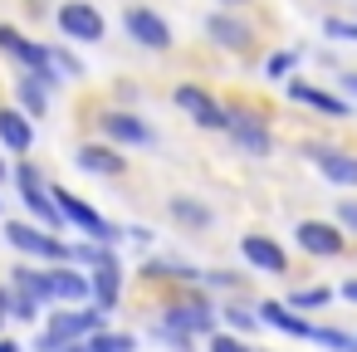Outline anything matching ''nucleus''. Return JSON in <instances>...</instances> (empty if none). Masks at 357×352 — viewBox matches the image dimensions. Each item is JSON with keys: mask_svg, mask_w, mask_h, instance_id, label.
<instances>
[{"mask_svg": "<svg viewBox=\"0 0 357 352\" xmlns=\"http://www.w3.org/2000/svg\"><path fill=\"white\" fill-rule=\"evenodd\" d=\"M215 323H220V313H215L206 298H186V303H167V308H162L157 337H167L176 352H191V337H201V332L215 337Z\"/></svg>", "mask_w": 357, "mask_h": 352, "instance_id": "f257e3e1", "label": "nucleus"}, {"mask_svg": "<svg viewBox=\"0 0 357 352\" xmlns=\"http://www.w3.org/2000/svg\"><path fill=\"white\" fill-rule=\"evenodd\" d=\"M0 49L15 54V59L25 64V74H30L40 89H59V84H64V74H59V64H54V49H45V45H35V40H25L15 25H0Z\"/></svg>", "mask_w": 357, "mask_h": 352, "instance_id": "f03ea898", "label": "nucleus"}, {"mask_svg": "<svg viewBox=\"0 0 357 352\" xmlns=\"http://www.w3.org/2000/svg\"><path fill=\"white\" fill-rule=\"evenodd\" d=\"M50 196H54V206H59V215H64V225H74V230H84V235H89L93 245H108V250H113V245L123 240V230H118L113 220H103V215H98V211H93L89 201H79L74 191H64V186H50Z\"/></svg>", "mask_w": 357, "mask_h": 352, "instance_id": "7ed1b4c3", "label": "nucleus"}, {"mask_svg": "<svg viewBox=\"0 0 357 352\" xmlns=\"http://www.w3.org/2000/svg\"><path fill=\"white\" fill-rule=\"evenodd\" d=\"M6 240H10L20 254H30V259H54V264H69V245H64L59 235H50L45 225L10 220V225H6Z\"/></svg>", "mask_w": 357, "mask_h": 352, "instance_id": "20e7f679", "label": "nucleus"}, {"mask_svg": "<svg viewBox=\"0 0 357 352\" xmlns=\"http://www.w3.org/2000/svg\"><path fill=\"white\" fill-rule=\"evenodd\" d=\"M172 103H176L186 118H196L201 128H211V132H230V108H220L206 89H196V84H176Z\"/></svg>", "mask_w": 357, "mask_h": 352, "instance_id": "39448f33", "label": "nucleus"}, {"mask_svg": "<svg viewBox=\"0 0 357 352\" xmlns=\"http://www.w3.org/2000/svg\"><path fill=\"white\" fill-rule=\"evenodd\" d=\"M230 137H235V147L250 152V157H269V152H274L269 123H264V113H255V108H230Z\"/></svg>", "mask_w": 357, "mask_h": 352, "instance_id": "423d86ee", "label": "nucleus"}, {"mask_svg": "<svg viewBox=\"0 0 357 352\" xmlns=\"http://www.w3.org/2000/svg\"><path fill=\"white\" fill-rule=\"evenodd\" d=\"M294 240H298L303 254H318V259H333V254L347 250V230L337 220H298Z\"/></svg>", "mask_w": 357, "mask_h": 352, "instance_id": "0eeeda50", "label": "nucleus"}, {"mask_svg": "<svg viewBox=\"0 0 357 352\" xmlns=\"http://www.w3.org/2000/svg\"><path fill=\"white\" fill-rule=\"evenodd\" d=\"M303 157L333 181V186H357V152L352 147H328V142H308Z\"/></svg>", "mask_w": 357, "mask_h": 352, "instance_id": "6e6552de", "label": "nucleus"}, {"mask_svg": "<svg viewBox=\"0 0 357 352\" xmlns=\"http://www.w3.org/2000/svg\"><path fill=\"white\" fill-rule=\"evenodd\" d=\"M54 20H59V30H64L69 40H79V45H98V40H103V15L89 6V0H64V6L54 10Z\"/></svg>", "mask_w": 357, "mask_h": 352, "instance_id": "1a4fd4ad", "label": "nucleus"}, {"mask_svg": "<svg viewBox=\"0 0 357 352\" xmlns=\"http://www.w3.org/2000/svg\"><path fill=\"white\" fill-rule=\"evenodd\" d=\"M103 323H108L103 308H69V313H54L50 318V337H59L64 347L69 342H89L93 332H103Z\"/></svg>", "mask_w": 357, "mask_h": 352, "instance_id": "9d476101", "label": "nucleus"}, {"mask_svg": "<svg viewBox=\"0 0 357 352\" xmlns=\"http://www.w3.org/2000/svg\"><path fill=\"white\" fill-rule=\"evenodd\" d=\"M123 25H128V35L142 45V49H172V25L157 15V10H147V6H128V15H123Z\"/></svg>", "mask_w": 357, "mask_h": 352, "instance_id": "9b49d317", "label": "nucleus"}, {"mask_svg": "<svg viewBox=\"0 0 357 352\" xmlns=\"http://www.w3.org/2000/svg\"><path fill=\"white\" fill-rule=\"evenodd\" d=\"M98 128H103V137H108L113 147H152V142H157V132H152L137 113H103Z\"/></svg>", "mask_w": 357, "mask_h": 352, "instance_id": "f8f14e48", "label": "nucleus"}, {"mask_svg": "<svg viewBox=\"0 0 357 352\" xmlns=\"http://www.w3.org/2000/svg\"><path fill=\"white\" fill-rule=\"evenodd\" d=\"M289 98H294V103H303V108H313V113H323V118H352V103H347V98L323 93V89L303 84V79H289Z\"/></svg>", "mask_w": 357, "mask_h": 352, "instance_id": "ddd939ff", "label": "nucleus"}, {"mask_svg": "<svg viewBox=\"0 0 357 352\" xmlns=\"http://www.w3.org/2000/svg\"><path fill=\"white\" fill-rule=\"evenodd\" d=\"M240 254H245L255 269H264V274H289V254H284L269 235H240Z\"/></svg>", "mask_w": 357, "mask_h": 352, "instance_id": "4468645a", "label": "nucleus"}, {"mask_svg": "<svg viewBox=\"0 0 357 352\" xmlns=\"http://www.w3.org/2000/svg\"><path fill=\"white\" fill-rule=\"evenodd\" d=\"M84 171H93V176H123L128 171V157L113 147V142H89V147H79V157H74Z\"/></svg>", "mask_w": 357, "mask_h": 352, "instance_id": "2eb2a0df", "label": "nucleus"}, {"mask_svg": "<svg viewBox=\"0 0 357 352\" xmlns=\"http://www.w3.org/2000/svg\"><path fill=\"white\" fill-rule=\"evenodd\" d=\"M50 298H59V303H84V298H93V279H89V274H74V264H54V269H50Z\"/></svg>", "mask_w": 357, "mask_h": 352, "instance_id": "dca6fc26", "label": "nucleus"}, {"mask_svg": "<svg viewBox=\"0 0 357 352\" xmlns=\"http://www.w3.org/2000/svg\"><path fill=\"white\" fill-rule=\"evenodd\" d=\"M206 35H211V45H220V49H250V40H255V30H250L245 20L225 15V10H215V15L206 20Z\"/></svg>", "mask_w": 357, "mask_h": 352, "instance_id": "f3484780", "label": "nucleus"}, {"mask_svg": "<svg viewBox=\"0 0 357 352\" xmlns=\"http://www.w3.org/2000/svg\"><path fill=\"white\" fill-rule=\"evenodd\" d=\"M255 313H259V323H269V328H279V332H289V337H308V342H313V332H318L308 318H298L289 303H274V298H264Z\"/></svg>", "mask_w": 357, "mask_h": 352, "instance_id": "a211bd4d", "label": "nucleus"}, {"mask_svg": "<svg viewBox=\"0 0 357 352\" xmlns=\"http://www.w3.org/2000/svg\"><path fill=\"white\" fill-rule=\"evenodd\" d=\"M0 142L10 152H30L35 147V118H25L20 108H0Z\"/></svg>", "mask_w": 357, "mask_h": 352, "instance_id": "6ab92c4d", "label": "nucleus"}, {"mask_svg": "<svg viewBox=\"0 0 357 352\" xmlns=\"http://www.w3.org/2000/svg\"><path fill=\"white\" fill-rule=\"evenodd\" d=\"M89 279H93V308L113 313V308H118V293H123V264H118V259H108V264H103V269H93Z\"/></svg>", "mask_w": 357, "mask_h": 352, "instance_id": "aec40b11", "label": "nucleus"}, {"mask_svg": "<svg viewBox=\"0 0 357 352\" xmlns=\"http://www.w3.org/2000/svg\"><path fill=\"white\" fill-rule=\"evenodd\" d=\"M20 196H25V211H30L45 230H59V225H64V215H59V206H54L50 186H20Z\"/></svg>", "mask_w": 357, "mask_h": 352, "instance_id": "412c9836", "label": "nucleus"}, {"mask_svg": "<svg viewBox=\"0 0 357 352\" xmlns=\"http://www.w3.org/2000/svg\"><path fill=\"white\" fill-rule=\"evenodd\" d=\"M10 289L15 293H30V298H50V269H35V264H20V269H10Z\"/></svg>", "mask_w": 357, "mask_h": 352, "instance_id": "4be33fe9", "label": "nucleus"}, {"mask_svg": "<svg viewBox=\"0 0 357 352\" xmlns=\"http://www.w3.org/2000/svg\"><path fill=\"white\" fill-rule=\"evenodd\" d=\"M15 98H20V113L25 118H45V108H50V89H40L30 74L15 84Z\"/></svg>", "mask_w": 357, "mask_h": 352, "instance_id": "5701e85b", "label": "nucleus"}, {"mask_svg": "<svg viewBox=\"0 0 357 352\" xmlns=\"http://www.w3.org/2000/svg\"><path fill=\"white\" fill-rule=\"evenodd\" d=\"M181 225H196V230H206L215 215H211V206H201V201H191V196H172V206H167Z\"/></svg>", "mask_w": 357, "mask_h": 352, "instance_id": "b1692460", "label": "nucleus"}, {"mask_svg": "<svg viewBox=\"0 0 357 352\" xmlns=\"http://www.w3.org/2000/svg\"><path fill=\"white\" fill-rule=\"evenodd\" d=\"M89 347H93V352H137V337H132V332H108V328H103V332L89 337Z\"/></svg>", "mask_w": 357, "mask_h": 352, "instance_id": "393cba45", "label": "nucleus"}, {"mask_svg": "<svg viewBox=\"0 0 357 352\" xmlns=\"http://www.w3.org/2000/svg\"><path fill=\"white\" fill-rule=\"evenodd\" d=\"M108 259H113L108 245H93V240H89V245H69V264H93V269H103Z\"/></svg>", "mask_w": 357, "mask_h": 352, "instance_id": "a878e982", "label": "nucleus"}, {"mask_svg": "<svg viewBox=\"0 0 357 352\" xmlns=\"http://www.w3.org/2000/svg\"><path fill=\"white\" fill-rule=\"evenodd\" d=\"M328 303H333V289H323V284H318V289H294V293H289V308H328Z\"/></svg>", "mask_w": 357, "mask_h": 352, "instance_id": "bb28decb", "label": "nucleus"}, {"mask_svg": "<svg viewBox=\"0 0 357 352\" xmlns=\"http://www.w3.org/2000/svg\"><path fill=\"white\" fill-rule=\"evenodd\" d=\"M313 342H323V347H333V352H357V337L342 332V328H318Z\"/></svg>", "mask_w": 357, "mask_h": 352, "instance_id": "cd10ccee", "label": "nucleus"}, {"mask_svg": "<svg viewBox=\"0 0 357 352\" xmlns=\"http://www.w3.org/2000/svg\"><path fill=\"white\" fill-rule=\"evenodd\" d=\"M323 35H328V40H337V45H357V20L328 15V20H323Z\"/></svg>", "mask_w": 357, "mask_h": 352, "instance_id": "c85d7f7f", "label": "nucleus"}, {"mask_svg": "<svg viewBox=\"0 0 357 352\" xmlns=\"http://www.w3.org/2000/svg\"><path fill=\"white\" fill-rule=\"evenodd\" d=\"M294 64H298V54H294V49H279V54H269L264 74H269V79H289V74H294Z\"/></svg>", "mask_w": 357, "mask_h": 352, "instance_id": "c756f323", "label": "nucleus"}, {"mask_svg": "<svg viewBox=\"0 0 357 352\" xmlns=\"http://www.w3.org/2000/svg\"><path fill=\"white\" fill-rule=\"evenodd\" d=\"M225 323H230L235 332H255V328H259V313H250V308H225Z\"/></svg>", "mask_w": 357, "mask_h": 352, "instance_id": "7c9ffc66", "label": "nucleus"}, {"mask_svg": "<svg viewBox=\"0 0 357 352\" xmlns=\"http://www.w3.org/2000/svg\"><path fill=\"white\" fill-rule=\"evenodd\" d=\"M10 318H20V323L40 318V298H30V293H15V303H10Z\"/></svg>", "mask_w": 357, "mask_h": 352, "instance_id": "2f4dec72", "label": "nucleus"}, {"mask_svg": "<svg viewBox=\"0 0 357 352\" xmlns=\"http://www.w3.org/2000/svg\"><path fill=\"white\" fill-rule=\"evenodd\" d=\"M337 225H342L347 235H357V196H342V201H337Z\"/></svg>", "mask_w": 357, "mask_h": 352, "instance_id": "473e14b6", "label": "nucleus"}, {"mask_svg": "<svg viewBox=\"0 0 357 352\" xmlns=\"http://www.w3.org/2000/svg\"><path fill=\"white\" fill-rule=\"evenodd\" d=\"M54 64H59V74H64V79H84V64H79L69 49H54Z\"/></svg>", "mask_w": 357, "mask_h": 352, "instance_id": "72a5a7b5", "label": "nucleus"}, {"mask_svg": "<svg viewBox=\"0 0 357 352\" xmlns=\"http://www.w3.org/2000/svg\"><path fill=\"white\" fill-rule=\"evenodd\" d=\"M15 181H20V186H45V176H40V167H35L30 157H25V162L15 167Z\"/></svg>", "mask_w": 357, "mask_h": 352, "instance_id": "f704fd0d", "label": "nucleus"}, {"mask_svg": "<svg viewBox=\"0 0 357 352\" xmlns=\"http://www.w3.org/2000/svg\"><path fill=\"white\" fill-rule=\"evenodd\" d=\"M201 284H215V289H240V274H230V269H206V279Z\"/></svg>", "mask_w": 357, "mask_h": 352, "instance_id": "c9c22d12", "label": "nucleus"}, {"mask_svg": "<svg viewBox=\"0 0 357 352\" xmlns=\"http://www.w3.org/2000/svg\"><path fill=\"white\" fill-rule=\"evenodd\" d=\"M211 352H250V347H245L240 337H225V332H215V337H211Z\"/></svg>", "mask_w": 357, "mask_h": 352, "instance_id": "e433bc0d", "label": "nucleus"}, {"mask_svg": "<svg viewBox=\"0 0 357 352\" xmlns=\"http://www.w3.org/2000/svg\"><path fill=\"white\" fill-rule=\"evenodd\" d=\"M10 303H15V289H0V318H10Z\"/></svg>", "mask_w": 357, "mask_h": 352, "instance_id": "4c0bfd02", "label": "nucleus"}, {"mask_svg": "<svg viewBox=\"0 0 357 352\" xmlns=\"http://www.w3.org/2000/svg\"><path fill=\"white\" fill-rule=\"evenodd\" d=\"M342 89H347V93L357 98V69H347V74H342Z\"/></svg>", "mask_w": 357, "mask_h": 352, "instance_id": "58836bf2", "label": "nucleus"}, {"mask_svg": "<svg viewBox=\"0 0 357 352\" xmlns=\"http://www.w3.org/2000/svg\"><path fill=\"white\" fill-rule=\"evenodd\" d=\"M342 298H347V303H357V279H347V284H342Z\"/></svg>", "mask_w": 357, "mask_h": 352, "instance_id": "ea45409f", "label": "nucleus"}, {"mask_svg": "<svg viewBox=\"0 0 357 352\" xmlns=\"http://www.w3.org/2000/svg\"><path fill=\"white\" fill-rule=\"evenodd\" d=\"M0 352H25L20 342H10V337H0Z\"/></svg>", "mask_w": 357, "mask_h": 352, "instance_id": "a19ab883", "label": "nucleus"}, {"mask_svg": "<svg viewBox=\"0 0 357 352\" xmlns=\"http://www.w3.org/2000/svg\"><path fill=\"white\" fill-rule=\"evenodd\" d=\"M64 352H93V347H89V342H69Z\"/></svg>", "mask_w": 357, "mask_h": 352, "instance_id": "79ce46f5", "label": "nucleus"}, {"mask_svg": "<svg viewBox=\"0 0 357 352\" xmlns=\"http://www.w3.org/2000/svg\"><path fill=\"white\" fill-rule=\"evenodd\" d=\"M220 6H250V0H220Z\"/></svg>", "mask_w": 357, "mask_h": 352, "instance_id": "37998d69", "label": "nucleus"}, {"mask_svg": "<svg viewBox=\"0 0 357 352\" xmlns=\"http://www.w3.org/2000/svg\"><path fill=\"white\" fill-rule=\"evenodd\" d=\"M0 176H6V162H0Z\"/></svg>", "mask_w": 357, "mask_h": 352, "instance_id": "c03bdc74", "label": "nucleus"}]
</instances>
